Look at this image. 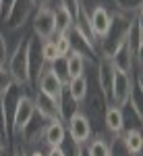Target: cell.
<instances>
[{
	"mask_svg": "<svg viewBox=\"0 0 143 156\" xmlns=\"http://www.w3.org/2000/svg\"><path fill=\"white\" fill-rule=\"evenodd\" d=\"M27 46H29V34L19 37V42L15 44V48L9 52V60H6V71L11 75L12 83L21 90H29L31 81H29V62H27Z\"/></svg>",
	"mask_w": 143,
	"mask_h": 156,
	"instance_id": "1",
	"label": "cell"
},
{
	"mask_svg": "<svg viewBox=\"0 0 143 156\" xmlns=\"http://www.w3.org/2000/svg\"><path fill=\"white\" fill-rule=\"evenodd\" d=\"M135 19V15H127V12H114L112 17V25L108 29V34L97 44V50H100V56L104 58H110L116 50L127 42V34H129V27H131V21Z\"/></svg>",
	"mask_w": 143,
	"mask_h": 156,
	"instance_id": "2",
	"label": "cell"
},
{
	"mask_svg": "<svg viewBox=\"0 0 143 156\" xmlns=\"http://www.w3.org/2000/svg\"><path fill=\"white\" fill-rule=\"evenodd\" d=\"M64 85L66 83L62 81V77L52 67H46L42 71V75L37 77V92L42 96L50 98L56 104V108L60 106V98H62V92H64ZM58 117H60V110H58Z\"/></svg>",
	"mask_w": 143,
	"mask_h": 156,
	"instance_id": "3",
	"label": "cell"
},
{
	"mask_svg": "<svg viewBox=\"0 0 143 156\" xmlns=\"http://www.w3.org/2000/svg\"><path fill=\"white\" fill-rule=\"evenodd\" d=\"M33 4L31 0H15L11 4V9L6 12V17L2 19V25L9 31H23L25 25L29 23V17L33 15Z\"/></svg>",
	"mask_w": 143,
	"mask_h": 156,
	"instance_id": "4",
	"label": "cell"
},
{
	"mask_svg": "<svg viewBox=\"0 0 143 156\" xmlns=\"http://www.w3.org/2000/svg\"><path fill=\"white\" fill-rule=\"evenodd\" d=\"M36 117V102L33 98L23 94V96L17 100L15 104V110L11 115V137L12 135H19L25 127L29 125V121Z\"/></svg>",
	"mask_w": 143,
	"mask_h": 156,
	"instance_id": "5",
	"label": "cell"
},
{
	"mask_svg": "<svg viewBox=\"0 0 143 156\" xmlns=\"http://www.w3.org/2000/svg\"><path fill=\"white\" fill-rule=\"evenodd\" d=\"M31 36H36L42 42L52 40V37L56 36L52 6H44V9H36L33 11V17H31Z\"/></svg>",
	"mask_w": 143,
	"mask_h": 156,
	"instance_id": "6",
	"label": "cell"
},
{
	"mask_svg": "<svg viewBox=\"0 0 143 156\" xmlns=\"http://www.w3.org/2000/svg\"><path fill=\"white\" fill-rule=\"evenodd\" d=\"M64 125H66V135L71 137L75 144H79V146H85L89 140H91V137H94L91 123H89V119L85 117L81 110L73 112Z\"/></svg>",
	"mask_w": 143,
	"mask_h": 156,
	"instance_id": "7",
	"label": "cell"
},
{
	"mask_svg": "<svg viewBox=\"0 0 143 156\" xmlns=\"http://www.w3.org/2000/svg\"><path fill=\"white\" fill-rule=\"evenodd\" d=\"M131 90H133V75L114 69L112 83H110V104L122 108L127 102H129Z\"/></svg>",
	"mask_w": 143,
	"mask_h": 156,
	"instance_id": "8",
	"label": "cell"
},
{
	"mask_svg": "<svg viewBox=\"0 0 143 156\" xmlns=\"http://www.w3.org/2000/svg\"><path fill=\"white\" fill-rule=\"evenodd\" d=\"M112 17H114V12L110 11L106 4L94 6L91 11L87 12V21H89V27H91V31H94L97 44H100V40L108 34V29H110V25H112Z\"/></svg>",
	"mask_w": 143,
	"mask_h": 156,
	"instance_id": "9",
	"label": "cell"
},
{
	"mask_svg": "<svg viewBox=\"0 0 143 156\" xmlns=\"http://www.w3.org/2000/svg\"><path fill=\"white\" fill-rule=\"evenodd\" d=\"M27 62H29V81L31 85L37 83V77L46 69V62L42 56V40L29 34V46H27Z\"/></svg>",
	"mask_w": 143,
	"mask_h": 156,
	"instance_id": "10",
	"label": "cell"
},
{
	"mask_svg": "<svg viewBox=\"0 0 143 156\" xmlns=\"http://www.w3.org/2000/svg\"><path fill=\"white\" fill-rule=\"evenodd\" d=\"M66 140V125L60 119L48 121L46 127H44V133H42V142L46 148H60Z\"/></svg>",
	"mask_w": 143,
	"mask_h": 156,
	"instance_id": "11",
	"label": "cell"
},
{
	"mask_svg": "<svg viewBox=\"0 0 143 156\" xmlns=\"http://www.w3.org/2000/svg\"><path fill=\"white\" fill-rule=\"evenodd\" d=\"M104 129L110 135H120L124 131V119H122V108L108 104L104 112Z\"/></svg>",
	"mask_w": 143,
	"mask_h": 156,
	"instance_id": "12",
	"label": "cell"
},
{
	"mask_svg": "<svg viewBox=\"0 0 143 156\" xmlns=\"http://www.w3.org/2000/svg\"><path fill=\"white\" fill-rule=\"evenodd\" d=\"M52 11H54V29H56V34H69L75 27V17L69 11V6L58 0L56 9H52Z\"/></svg>",
	"mask_w": 143,
	"mask_h": 156,
	"instance_id": "13",
	"label": "cell"
},
{
	"mask_svg": "<svg viewBox=\"0 0 143 156\" xmlns=\"http://www.w3.org/2000/svg\"><path fill=\"white\" fill-rule=\"evenodd\" d=\"M85 67H87V58H85L81 52L71 50V54L64 58V75H66V81L85 75Z\"/></svg>",
	"mask_w": 143,
	"mask_h": 156,
	"instance_id": "14",
	"label": "cell"
},
{
	"mask_svg": "<svg viewBox=\"0 0 143 156\" xmlns=\"http://www.w3.org/2000/svg\"><path fill=\"white\" fill-rule=\"evenodd\" d=\"M137 56H139V54H137ZM110 62H112V67H114L116 71H122V73H129V75H131L133 62H135V54L131 52V48H129L127 42L110 56Z\"/></svg>",
	"mask_w": 143,
	"mask_h": 156,
	"instance_id": "15",
	"label": "cell"
},
{
	"mask_svg": "<svg viewBox=\"0 0 143 156\" xmlns=\"http://www.w3.org/2000/svg\"><path fill=\"white\" fill-rule=\"evenodd\" d=\"M127 44L131 52L137 56L141 54V46H143V25H141V12L135 15V19L131 21V27H129V34H127Z\"/></svg>",
	"mask_w": 143,
	"mask_h": 156,
	"instance_id": "16",
	"label": "cell"
},
{
	"mask_svg": "<svg viewBox=\"0 0 143 156\" xmlns=\"http://www.w3.org/2000/svg\"><path fill=\"white\" fill-rule=\"evenodd\" d=\"M120 137H122L124 148L129 150V154L131 156H141V152H143V133H141V129H124V131L120 133Z\"/></svg>",
	"mask_w": 143,
	"mask_h": 156,
	"instance_id": "17",
	"label": "cell"
},
{
	"mask_svg": "<svg viewBox=\"0 0 143 156\" xmlns=\"http://www.w3.org/2000/svg\"><path fill=\"white\" fill-rule=\"evenodd\" d=\"M33 102H36V115H39L44 121L60 119V117H58V108H56V104H54L50 98L42 96V94L37 92L36 98H33Z\"/></svg>",
	"mask_w": 143,
	"mask_h": 156,
	"instance_id": "18",
	"label": "cell"
},
{
	"mask_svg": "<svg viewBox=\"0 0 143 156\" xmlns=\"http://www.w3.org/2000/svg\"><path fill=\"white\" fill-rule=\"evenodd\" d=\"M66 92H69V96L81 106V102H83V98H85V92H87V75H81V77H77V79L66 81Z\"/></svg>",
	"mask_w": 143,
	"mask_h": 156,
	"instance_id": "19",
	"label": "cell"
},
{
	"mask_svg": "<svg viewBox=\"0 0 143 156\" xmlns=\"http://www.w3.org/2000/svg\"><path fill=\"white\" fill-rule=\"evenodd\" d=\"M87 156H110V144L104 135H94L87 144H85Z\"/></svg>",
	"mask_w": 143,
	"mask_h": 156,
	"instance_id": "20",
	"label": "cell"
},
{
	"mask_svg": "<svg viewBox=\"0 0 143 156\" xmlns=\"http://www.w3.org/2000/svg\"><path fill=\"white\" fill-rule=\"evenodd\" d=\"M71 34V31H69ZM69 34H56V36L52 37L54 40V46H56V52H58V58L64 60L69 54H71V36Z\"/></svg>",
	"mask_w": 143,
	"mask_h": 156,
	"instance_id": "21",
	"label": "cell"
},
{
	"mask_svg": "<svg viewBox=\"0 0 143 156\" xmlns=\"http://www.w3.org/2000/svg\"><path fill=\"white\" fill-rule=\"evenodd\" d=\"M42 56H44V62H46L48 67L60 60L58 58V52H56V46H54V40H46V42H42Z\"/></svg>",
	"mask_w": 143,
	"mask_h": 156,
	"instance_id": "22",
	"label": "cell"
},
{
	"mask_svg": "<svg viewBox=\"0 0 143 156\" xmlns=\"http://www.w3.org/2000/svg\"><path fill=\"white\" fill-rule=\"evenodd\" d=\"M108 144H110V156H131L122 144L120 135H112V140H108Z\"/></svg>",
	"mask_w": 143,
	"mask_h": 156,
	"instance_id": "23",
	"label": "cell"
},
{
	"mask_svg": "<svg viewBox=\"0 0 143 156\" xmlns=\"http://www.w3.org/2000/svg\"><path fill=\"white\" fill-rule=\"evenodd\" d=\"M0 133H2V137H4L6 142L11 140V125H9L6 112H4V102H2V96H0Z\"/></svg>",
	"mask_w": 143,
	"mask_h": 156,
	"instance_id": "24",
	"label": "cell"
},
{
	"mask_svg": "<svg viewBox=\"0 0 143 156\" xmlns=\"http://www.w3.org/2000/svg\"><path fill=\"white\" fill-rule=\"evenodd\" d=\"M12 85L15 83H12V79H11V75H9V71H6V67H0V96H4Z\"/></svg>",
	"mask_w": 143,
	"mask_h": 156,
	"instance_id": "25",
	"label": "cell"
},
{
	"mask_svg": "<svg viewBox=\"0 0 143 156\" xmlns=\"http://www.w3.org/2000/svg\"><path fill=\"white\" fill-rule=\"evenodd\" d=\"M9 52H11V48H9V42H6L4 34L0 31V67H6V60H9Z\"/></svg>",
	"mask_w": 143,
	"mask_h": 156,
	"instance_id": "26",
	"label": "cell"
},
{
	"mask_svg": "<svg viewBox=\"0 0 143 156\" xmlns=\"http://www.w3.org/2000/svg\"><path fill=\"white\" fill-rule=\"evenodd\" d=\"M12 2H15V0H2V9H0V21L6 17V12H9V9H11Z\"/></svg>",
	"mask_w": 143,
	"mask_h": 156,
	"instance_id": "27",
	"label": "cell"
},
{
	"mask_svg": "<svg viewBox=\"0 0 143 156\" xmlns=\"http://www.w3.org/2000/svg\"><path fill=\"white\" fill-rule=\"evenodd\" d=\"M50 2H52V0H31L33 9H44V6H50Z\"/></svg>",
	"mask_w": 143,
	"mask_h": 156,
	"instance_id": "28",
	"label": "cell"
},
{
	"mask_svg": "<svg viewBox=\"0 0 143 156\" xmlns=\"http://www.w3.org/2000/svg\"><path fill=\"white\" fill-rule=\"evenodd\" d=\"M46 156H64V152H62V148H48Z\"/></svg>",
	"mask_w": 143,
	"mask_h": 156,
	"instance_id": "29",
	"label": "cell"
},
{
	"mask_svg": "<svg viewBox=\"0 0 143 156\" xmlns=\"http://www.w3.org/2000/svg\"><path fill=\"white\" fill-rule=\"evenodd\" d=\"M27 156H46V152L42 150V148H33V150H29V152H25Z\"/></svg>",
	"mask_w": 143,
	"mask_h": 156,
	"instance_id": "30",
	"label": "cell"
},
{
	"mask_svg": "<svg viewBox=\"0 0 143 156\" xmlns=\"http://www.w3.org/2000/svg\"><path fill=\"white\" fill-rule=\"evenodd\" d=\"M12 156H27V154H25V150L21 148V146H17V148H15V152H12Z\"/></svg>",
	"mask_w": 143,
	"mask_h": 156,
	"instance_id": "31",
	"label": "cell"
},
{
	"mask_svg": "<svg viewBox=\"0 0 143 156\" xmlns=\"http://www.w3.org/2000/svg\"><path fill=\"white\" fill-rule=\"evenodd\" d=\"M0 156H9V148L4 146V142H0Z\"/></svg>",
	"mask_w": 143,
	"mask_h": 156,
	"instance_id": "32",
	"label": "cell"
},
{
	"mask_svg": "<svg viewBox=\"0 0 143 156\" xmlns=\"http://www.w3.org/2000/svg\"><path fill=\"white\" fill-rule=\"evenodd\" d=\"M79 156H87V150H85V146L81 148V152H79Z\"/></svg>",
	"mask_w": 143,
	"mask_h": 156,
	"instance_id": "33",
	"label": "cell"
},
{
	"mask_svg": "<svg viewBox=\"0 0 143 156\" xmlns=\"http://www.w3.org/2000/svg\"><path fill=\"white\" fill-rule=\"evenodd\" d=\"M2 140H4V137H2V133H0V142H2Z\"/></svg>",
	"mask_w": 143,
	"mask_h": 156,
	"instance_id": "34",
	"label": "cell"
},
{
	"mask_svg": "<svg viewBox=\"0 0 143 156\" xmlns=\"http://www.w3.org/2000/svg\"><path fill=\"white\" fill-rule=\"evenodd\" d=\"M0 9H2V0H0Z\"/></svg>",
	"mask_w": 143,
	"mask_h": 156,
	"instance_id": "35",
	"label": "cell"
}]
</instances>
